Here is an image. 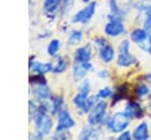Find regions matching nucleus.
<instances>
[{"label": "nucleus", "instance_id": "obj_28", "mask_svg": "<svg viewBox=\"0 0 151 140\" xmlns=\"http://www.w3.org/2000/svg\"><path fill=\"white\" fill-rule=\"evenodd\" d=\"M46 140H73V134L72 131H64V132H57L53 131Z\"/></svg>", "mask_w": 151, "mask_h": 140}, {"label": "nucleus", "instance_id": "obj_14", "mask_svg": "<svg viewBox=\"0 0 151 140\" xmlns=\"http://www.w3.org/2000/svg\"><path fill=\"white\" fill-rule=\"evenodd\" d=\"M105 133L106 132L103 127H93L88 124H85L79 128L76 140H103Z\"/></svg>", "mask_w": 151, "mask_h": 140}, {"label": "nucleus", "instance_id": "obj_3", "mask_svg": "<svg viewBox=\"0 0 151 140\" xmlns=\"http://www.w3.org/2000/svg\"><path fill=\"white\" fill-rule=\"evenodd\" d=\"M131 41L129 38H122L119 42L117 44V56L114 60V65L119 69H129L134 67L139 61L136 56V54L131 51Z\"/></svg>", "mask_w": 151, "mask_h": 140}, {"label": "nucleus", "instance_id": "obj_32", "mask_svg": "<svg viewBox=\"0 0 151 140\" xmlns=\"http://www.w3.org/2000/svg\"><path fill=\"white\" fill-rule=\"evenodd\" d=\"M74 1L76 0H61V6H60V11H59L60 18H64L67 14H70L71 9L74 6Z\"/></svg>", "mask_w": 151, "mask_h": 140}, {"label": "nucleus", "instance_id": "obj_31", "mask_svg": "<svg viewBox=\"0 0 151 140\" xmlns=\"http://www.w3.org/2000/svg\"><path fill=\"white\" fill-rule=\"evenodd\" d=\"M140 26L151 33V4L147 6V8L143 13V19H142Z\"/></svg>", "mask_w": 151, "mask_h": 140}, {"label": "nucleus", "instance_id": "obj_41", "mask_svg": "<svg viewBox=\"0 0 151 140\" xmlns=\"http://www.w3.org/2000/svg\"><path fill=\"white\" fill-rule=\"evenodd\" d=\"M83 4H88V2H92V1H96V0H80Z\"/></svg>", "mask_w": 151, "mask_h": 140}, {"label": "nucleus", "instance_id": "obj_16", "mask_svg": "<svg viewBox=\"0 0 151 140\" xmlns=\"http://www.w3.org/2000/svg\"><path fill=\"white\" fill-rule=\"evenodd\" d=\"M107 8H109V13L106 14V20L118 19V20L126 21L130 16L123 9L122 2L119 0H107Z\"/></svg>", "mask_w": 151, "mask_h": 140}, {"label": "nucleus", "instance_id": "obj_12", "mask_svg": "<svg viewBox=\"0 0 151 140\" xmlns=\"http://www.w3.org/2000/svg\"><path fill=\"white\" fill-rule=\"evenodd\" d=\"M94 71H96V67H94L92 61L84 62V64H79V62H73L72 61V65H71V78H72V81L74 84H78L81 80H84L85 78H87V75L90 73H93Z\"/></svg>", "mask_w": 151, "mask_h": 140}, {"label": "nucleus", "instance_id": "obj_8", "mask_svg": "<svg viewBox=\"0 0 151 140\" xmlns=\"http://www.w3.org/2000/svg\"><path fill=\"white\" fill-rule=\"evenodd\" d=\"M78 126V121L71 112V108L66 106L55 115V127L54 131L64 132V131H73Z\"/></svg>", "mask_w": 151, "mask_h": 140}, {"label": "nucleus", "instance_id": "obj_1", "mask_svg": "<svg viewBox=\"0 0 151 140\" xmlns=\"http://www.w3.org/2000/svg\"><path fill=\"white\" fill-rule=\"evenodd\" d=\"M33 129L39 134L47 138L55 127V116L51 114L50 109V101L39 102V109L37 115L34 116L33 121L31 122Z\"/></svg>", "mask_w": 151, "mask_h": 140}, {"label": "nucleus", "instance_id": "obj_9", "mask_svg": "<svg viewBox=\"0 0 151 140\" xmlns=\"http://www.w3.org/2000/svg\"><path fill=\"white\" fill-rule=\"evenodd\" d=\"M122 109L132 121H136V120L140 121L146 115V109H145V106L143 105V101H140L136 98H133V99L129 98L124 102V106Z\"/></svg>", "mask_w": 151, "mask_h": 140}, {"label": "nucleus", "instance_id": "obj_19", "mask_svg": "<svg viewBox=\"0 0 151 140\" xmlns=\"http://www.w3.org/2000/svg\"><path fill=\"white\" fill-rule=\"evenodd\" d=\"M132 138L133 140H151V132H150V125L147 120L143 119L140 120L132 129Z\"/></svg>", "mask_w": 151, "mask_h": 140}, {"label": "nucleus", "instance_id": "obj_15", "mask_svg": "<svg viewBox=\"0 0 151 140\" xmlns=\"http://www.w3.org/2000/svg\"><path fill=\"white\" fill-rule=\"evenodd\" d=\"M53 69V60L48 61H40L37 60L34 55H31L28 58V72L29 74H40V75H47L52 74Z\"/></svg>", "mask_w": 151, "mask_h": 140}, {"label": "nucleus", "instance_id": "obj_17", "mask_svg": "<svg viewBox=\"0 0 151 140\" xmlns=\"http://www.w3.org/2000/svg\"><path fill=\"white\" fill-rule=\"evenodd\" d=\"M52 60H53V69H52L53 75H61L66 73L68 68H71L72 58H70L66 54H59Z\"/></svg>", "mask_w": 151, "mask_h": 140}, {"label": "nucleus", "instance_id": "obj_6", "mask_svg": "<svg viewBox=\"0 0 151 140\" xmlns=\"http://www.w3.org/2000/svg\"><path fill=\"white\" fill-rule=\"evenodd\" d=\"M98 4L97 1H92L88 4H84L83 7L77 9L70 18V22L72 25H80V26H87L92 19L97 14Z\"/></svg>", "mask_w": 151, "mask_h": 140}, {"label": "nucleus", "instance_id": "obj_37", "mask_svg": "<svg viewBox=\"0 0 151 140\" xmlns=\"http://www.w3.org/2000/svg\"><path fill=\"white\" fill-rule=\"evenodd\" d=\"M51 36V32H48V31H45V32H41V33H39L38 34V39H40V40H44V39H47V38H50Z\"/></svg>", "mask_w": 151, "mask_h": 140}, {"label": "nucleus", "instance_id": "obj_38", "mask_svg": "<svg viewBox=\"0 0 151 140\" xmlns=\"http://www.w3.org/2000/svg\"><path fill=\"white\" fill-rule=\"evenodd\" d=\"M145 53H147V54H149V56L151 58V35H150V38H149L147 47H146V52H145Z\"/></svg>", "mask_w": 151, "mask_h": 140}, {"label": "nucleus", "instance_id": "obj_24", "mask_svg": "<svg viewBox=\"0 0 151 140\" xmlns=\"http://www.w3.org/2000/svg\"><path fill=\"white\" fill-rule=\"evenodd\" d=\"M63 48V42L59 38H52L48 44L46 45V54L51 58L54 59L57 55L60 54V51Z\"/></svg>", "mask_w": 151, "mask_h": 140}, {"label": "nucleus", "instance_id": "obj_18", "mask_svg": "<svg viewBox=\"0 0 151 140\" xmlns=\"http://www.w3.org/2000/svg\"><path fill=\"white\" fill-rule=\"evenodd\" d=\"M60 6L61 0H42V13L50 21H53L59 18Z\"/></svg>", "mask_w": 151, "mask_h": 140}, {"label": "nucleus", "instance_id": "obj_26", "mask_svg": "<svg viewBox=\"0 0 151 140\" xmlns=\"http://www.w3.org/2000/svg\"><path fill=\"white\" fill-rule=\"evenodd\" d=\"M113 93H114V88L110 85H105L96 92V95L99 100H109L110 101L111 98L113 96Z\"/></svg>", "mask_w": 151, "mask_h": 140}, {"label": "nucleus", "instance_id": "obj_27", "mask_svg": "<svg viewBox=\"0 0 151 140\" xmlns=\"http://www.w3.org/2000/svg\"><path fill=\"white\" fill-rule=\"evenodd\" d=\"M99 101V99L97 98V95H96V93H92V94H90L88 96H87V99H86V102H85V106H84V108H83V111L79 113V115L78 116H86V114L94 107V105L97 104Z\"/></svg>", "mask_w": 151, "mask_h": 140}, {"label": "nucleus", "instance_id": "obj_5", "mask_svg": "<svg viewBox=\"0 0 151 140\" xmlns=\"http://www.w3.org/2000/svg\"><path fill=\"white\" fill-rule=\"evenodd\" d=\"M110 101L109 100H99L94 107L86 114V124L93 127H103L107 115L110 114Z\"/></svg>", "mask_w": 151, "mask_h": 140}, {"label": "nucleus", "instance_id": "obj_36", "mask_svg": "<svg viewBox=\"0 0 151 140\" xmlns=\"http://www.w3.org/2000/svg\"><path fill=\"white\" fill-rule=\"evenodd\" d=\"M142 80H144L151 85V71H147L144 74H142Z\"/></svg>", "mask_w": 151, "mask_h": 140}, {"label": "nucleus", "instance_id": "obj_21", "mask_svg": "<svg viewBox=\"0 0 151 140\" xmlns=\"http://www.w3.org/2000/svg\"><path fill=\"white\" fill-rule=\"evenodd\" d=\"M132 94L136 99L144 101L145 99L151 96V85L144 80L137 81L132 87Z\"/></svg>", "mask_w": 151, "mask_h": 140}, {"label": "nucleus", "instance_id": "obj_20", "mask_svg": "<svg viewBox=\"0 0 151 140\" xmlns=\"http://www.w3.org/2000/svg\"><path fill=\"white\" fill-rule=\"evenodd\" d=\"M129 99V85L126 82H123L114 87L113 96L110 100V107L113 108L120 102H125Z\"/></svg>", "mask_w": 151, "mask_h": 140}, {"label": "nucleus", "instance_id": "obj_34", "mask_svg": "<svg viewBox=\"0 0 151 140\" xmlns=\"http://www.w3.org/2000/svg\"><path fill=\"white\" fill-rule=\"evenodd\" d=\"M116 140H133L131 131H130V129H126V131H124V132L117 134V135H116Z\"/></svg>", "mask_w": 151, "mask_h": 140}, {"label": "nucleus", "instance_id": "obj_29", "mask_svg": "<svg viewBox=\"0 0 151 140\" xmlns=\"http://www.w3.org/2000/svg\"><path fill=\"white\" fill-rule=\"evenodd\" d=\"M77 92H80L83 94H86V95H90L92 94V82L88 78H85L84 80H81L80 82L77 84Z\"/></svg>", "mask_w": 151, "mask_h": 140}, {"label": "nucleus", "instance_id": "obj_10", "mask_svg": "<svg viewBox=\"0 0 151 140\" xmlns=\"http://www.w3.org/2000/svg\"><path fill=\"white\" fill-rule=\"evenodd\" d=\"M150 35L151 33L147 32L142 26H133L132 28L129 29V33H127V38L131 41V44L144 53L146 52L147 41H149Z\"/></svg>", "mask_w": 151, "mask_h": 140}, {"label": "nucleus", "instance_id": "obj_42", "mask_svg": "<svg viewBox=\"0 0 151 140\" xmlns=\"http://www.w3.org/2000/svg\"><path fill=\"white\" fill-rule=\"evenodd\" d=\"M123 1H127V2H132L133 0H123Z\"/></svg>", "mask_w": 151, "mask_h": 140}, {"label": "nucleus", "instance_id": "obj_30", "mask_svg": "<svg viewBox=\"0 0 151 140\" xmlns=\"http://www.w3.org/2000/svg\"><path fill=\"white\" fill-rule=\"evenodd\" d=\"M39 109V102L32 98L28 99V122L31 124L34 119V116L37 115Z\"/></svg>", "mask_w": 151, "mask_h": 140}, {"label": "nucleus", "instance_id": "obj_2", "mask_svg": "<svg viewBox=\"0 0 151 140\" xmlns=\"http://www.w3.org/2000/svg\"><path fill=\"white\" fill-rule=\"evenodd\" d=\"M28 93L32 99L38 102L47 101L53 95L52 87L46 78V75L29 74L28 76Z\"/></svg>", "mask_w": 151, "mask_h": 140}, {"label": "nucleus", "instance_id": "obj_7", "mask_svg": "<svg viewBox=\"0 0 151 140\" xmlns=\"http://www.w3.org/2000/svg\"><path fill=\"white\" fill-rule=\"evenodd\" d=\"M129 29L126 21L118 20V19H112V20H106V22L103 26V34L111 39V40H117L122 39L125 35H127Z\"/></svg>", "mask_w": 151, "mask_h": 140}, {"label": "nucleus", "instance_id": "obj_25", "mask_svg": "<svg viewBox=\"0 0 151 140\" xmlns=\"http://www.w3.org/2000/svg\"><path fill=\"white\" fill-rule=\"evenodd\" d=\"M87 96H88V95H86V94H83V93H80V92H76V93L73 94V96L71 98V105L73 106L77 116H78L79 113L83 111Z\"/></svg>", "mask_w": 151, "mask_h": 140}, {"label": "nucleus", "instance_id": "obj_23", "mask_svg": "<svg viewBox=\"0 0 151 140\" xmlns=\"http://www.w3.org/2000/svg\"><path fill=\"white\" fill-rule=\"evenodd\" d=\"M85 38V32L81 28H71L66 36V45L68 47H77L81 45Z\"/></svg>", "mask_w": 151, "mask_h": 140}, {"label": "nucleus", "instance_id": "obj_11", "mask_svg": "<svg viewBox=\"0 0 151 140\" xmlns=\"http://www.w3.org/2000/svg\"><path fill=\"white\" fill-rule=\"evenodd\" d=\"M94 53H96V51H94L92 42H86V44H81V45L74 47L71 58H72L73 62L84 64V62L92 61Z\"/></svg>", "mask_w": 151, "mask_h": 140}, {"label": "nucleus", "instance_id": "obj_35", "mask_svg": "<svg viewBox=\"0 0 151 140\" xmlns=\"http://www.w3.org/2000/svg\"><path fill=\"white\" fill-rule=\"evenodd\" d=\"M28 140H46V138L41 134H39L38 132H35L34 129H32L28 133Z\"/></svg>", "mask_w": 151, "mask_h": 140}, {"label": "nucleus", "instance_id": "obj_33", "mask_svg": "<svg viewBox=\"0 0 151 140\" xmlns=\"http://www.w3.org/2000/svg\"><path fill=\"white\" fill-rule=\"evenodd\" d=\"M96 74H97V78L100 79V80H109L111 79V72L107 67H101L99 69L96 71Z\"/></svg>", "mask_w": 151, "mask_h": 140}, {"label": "nucleus", "instance_id": "obj_13", "mask_svg": "<svg viewBox=\"0 0 151 140\" xmlns=\"http://www.w3.org/2000/svg\"><path fill=\"white\" fill-rule=\"evenodd\" d=\"M94 51H96L98 60L103 65L107 66L114 62L116 56H117V47H114V45L111 41H107L106 44L94 48Z\"/></svg>", "mask_w": 151, "mask_h": 140}, {"label": "nucleus", "instance_id": "obj_40", "mask_svg": "<svg viewBox=\"0 0 151 140\" xmlns=\"http://www.w3.org/2000/svg\"><path fill=\"white\" fill-rule=\"evenodd\" d=\"M147 112H149V115L151 116V99L149 100V104H147Z\"/></svg>", "mask_w": 151, "mask_h": 140}, {"label": "nucleus", "instance_id": "obj_4", "mask_svg": "<svg viewBox=\"0 0 151 140\" xmlns=\"http://www.w3.org/2000/svg\"><path fill=\"white\" fill-rule=\"evenodd\" d=\"M132 120L124 113L123 109H116L110 112V114L107 115L103 128L105 129L106 133L109 134H113L117 135L126 129L130 128Z\"/></svg>", "mask_w": 151, "mask_h": 140}, {"label": "nucleus", "instance_id": "obj_39", "mask_svg": "<svg viewBox=\"0 0 151 140\" xmlns=\"http://www.w3.org/2000/svg\"><path fill=\"white\" fill-rule=\"evenodd\" d=\"M103 140H116V135H113V134H109V135H105Z\"/></svg>", "mask_w": 151, "mask_h": 140}, {"label": "nucleus", "instance_id": "obj_22", "mask_svg": "<svg viewBox=\"0 0 151 140\" xmlns=\"http://www.w3.org/2000/svg\"><path fill=\"white\" fill-rule=\"evenodd\" d=\"M50 101V109H51V114L52 115H57L61 109H64L67 106L66 102V98L64 94L60 93H53V95L51 96Z\"/></svg>", "mask_w": 151, "mask_h": 140}]
</instances>
